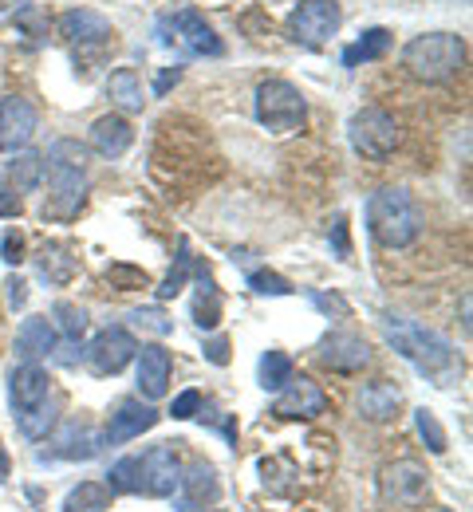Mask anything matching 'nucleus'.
<instances>
[{"label":"nucleus","mask_w":473,"mask_h":512,"mask_svg":"<svg viewBox=\"0 0 473 512\" xmlns=\"http://www.w3.org/2000/svg\"><path fill=\"white\" fill-rule=\"evenodd\" d=\"M383 331H387V343L403 359H410L422 375L438 379V386H446V379L458 371V351L446 335H438V331L414 320H399V316H383Z\"/></svg>","instance_id":"obj_1"},{"label":"nucleus","mask_w":473,"mask_h":512,"mask_svg":"<svg viewBox=\"0 0 473 512\" xmlns=\"http://www.w3.org/2000/svg\"><path fill=\"white\" fill-rule=\"evenodd\" d=\"M426 217L418 209V201L399 186H387V190L371 193L367 201V229L371 237L383 245V249H406L418 241Z\"/></svg>","instance_id":"obj_2"},{"label":"nucleus","mask_w":473,"mask_h":512,"mask_svg":"<svg viewBox=\"0 0 473 512\" xmlns=\"http://www.w3.org/2000/svg\"><path fill=\"white\" fill-rule=\"evenodd\" d=\"M466 64V44L454 32H426L403 48V67L426 83H446Z\"/></svg>","instance_id":"obj_3"},{"label":"nucleus","mask_w":473,"mask_h":512,"mask_svg":"<svg viewBox=\"0 0 473 512\" xmlns=\"http://www.w3.org/2000/svg\"><path fill=\"white\" fill-rule=\"evenodd\" d=\"M347 138H351L355 154H363V158H371V162H383V158H391V154L399 150L403 127H399V119L387 115L383 107H363L359 115H351Z\"/></svg>","instance_id":"obj_4"},{"label":"nucleus","mask_w":473,"mask_h":512,"mask_svg":"<svg viewBox=\"0 0 473 512\" xmlns=\"http://www.w3.org/2000/svg\"><path fill=\"white\" fill-rule=\"evenodd\" d=\"M308 103L288 79H269L257 87V123L269 127L272 134H292L304 127Z\"/></svg>","instance_id":"obj_5"},{"label":"nucleus","mask_w":473,"mask_h":512,"mask_svg":"<svg viewBox=\"0 0 473 512\" xmlns=\"http://www.w3.org/2000/svg\"><path fill=\"white\" fill-rule=\"evenodd\" d=\"M182 481V461L174 442L150 446L146 453H135V493L142 497H174Z\"/></svg>","instance_id":"obj_6"},{"label":"nucleus","mask_w":473,"mask_h":512,"mask_svg":"<svg viewBox=\"0 0 473 512\" xmlns=\"http://www.w3.org/2000/svg\"><path fill=\"white\" fill-rule=\"evenodd\" d=\"M379 497L391 509H418L430 497V473L418 461H395L379 473Z\"/></svg>","instance_id":"obj_7"},{"label":"nucleus","mask_w":473,"mask_h":512,"mask_svg":"<svg viewBox=\"0 0 473 512\" xmlns=\"http://www.w3.org/2000/svg\"><path fill=\"white\" fill-rule=\"evenodd\" d=\"M135 351L138 343L127 327H107V331H99L91 339V347L83 351V359H87V371L91 375L111 379V375H119V371H127L135 363Z\"/></svg>","instance_id":"obj_8"},{"label":"nucleus","mask_w":473,"mask_h":512,"mask_svg":"<svg viewBox=\"0 0 473 512\" xmlns=\"http://www.w3.org/2000/svg\"><path fill=\"white\" fill-rule=\"evenodd\" d=\"M339 20H343V12H339L336 0H304L288 16V36L296 44H304V48H320V44H328L336 36Z\"/></svg>","instance_id":"obj_9"},{"label":"nucleus","mask_w":473,"mask_h":512,"mask_svg":"<svg viewBox=\"0 0 473 512\" xmlns=\"http://www.w3.org/2000/svg\"><path fill=\"white\" fill-rule=\"evenodd\" d=\"M99 449H103V434L91 422L71 418L60 430L48 434L44 457H52V461H91V457H99Z\"/></svg>","instance_id":"obj_10"},{"label":"nucleus","mask_w":473,"mask_h":512,"mask_svg":"<svg viewBox=\"0 0 473 512\" xmlns=\"http://www.w3.org/2000/svg\"><path fill=\"white\" fill-rule=\"evenodd\" d=\"M40 127L36 107L24 95H4L0 99V154H20Z\"/></svg>","instance_id":"obj_11"},{"label":"nucleus","mask_w":473,"mask_h":512,"mask_svg":"<svg viewBox=\"0 0 473 512\" xmlns=\"http://www.w3.org/2000/svg\"><path fill=\"white\" fill-rule=\"evenodd\" d=\"M316 355H320V363L328 371H339V375H355V371H363L371 363V347L355 331H332V335H324L320 347H316Z\"/></svg>","instance_id":"obj_12"},{"label":"nucleus","mask_w":473,"mask_h":512,"mask_svg":"<svg viewBox=\"0 0 473 512\" xmlns=\"http://www.w3.org/2000/svg\"><path fill=\"white\" fill-rule=\"evenodd\" d=\"M162 28H174V36H166V44H182L190 56H221L225 48H221V40H217V32L209 28L202 20V12H194V8H182V12H174V16H166L162 20Z\"/></svg>","instance_id":"obj_13"},{"label":"nucleus","mask_w":473,"mask_h":512,"mask_svg":"<svg viewBox=\"0 0 473 512\" xmlns=\"http://www.w3.org/2000/svg\"><path fill=\"white\" fill-rule=\"evenodd\" d=\"M154 426H158V410H154L150 402H142V398H123V402L115 406L111 422H107L103 446H127V442L142 438L146 430H154Z\"/></svg>","instance_id":"obj_14"},{"label":"nucleus","mask_w":473,"mask_h":512,"mask_svg":"<svg viewBox=\"0 0 473 512\" xmlns=\"http://www.w3.org/2000/svg\"><path fill=\"white\" fill-rule=\"evenodd\" d=\"M328 410V394L320 390V383H312L308 375H292L288 383L280 386V398L272 402L276 418H320Z\"/></svg>","instance_id":"obj_15"},{"label":"nucleus","mask_w":473,"mask_h":512,"mask_svg":"<svg viewBox=\"0 0 473 512\" xmlns=\"http://www.w3.org/2000/svg\"><path fill=\"white\" fill-rule=\"evenodd\" d=\"M83 197H87L83 170L48 166V205H44V217H75L83 209Z\"/></svg>","instance_id":"obj_16"},{"label":"nucleus","mask_w":473,"mask_h":512,"mask_svg":"<svg viewBox=\"0 0 473 512\" xmlns=\"http://www.w3.org/2000/svg\"><path fill=\"white\" fill-rule=\"evenodd\" d=\"M135 379H138V394L146 398V402H158L166 390H170V375H174V359H170V351L166 347H158V343H150V347H142L135 351Z\"/></svg>","instance_id":"obj_17"},{"label":"nucleus","mask_w":473,"mask_h":512,"mask_svg":"<svg viewBox=\"0 0 473 512\" xmlns=\"http://www.w3.org/2000/svg\"><path fill=\"white\" fill-rule=\"evenodd\" d=\"M48 394H52V379H48V371H44L40 363H20V367H12V375H8V402H12L16 414L40 406Z\"/></svg>","instance_id":"obj_18"},{"label":"nucleus","mask_w":473,"mask_h":512,"mask_svg":"<svg viewBox=\"0 0 473 512\" xmlns=\"http://www.w3.org/2000/svg\"><path fill=\"white\" fill-rule=\"evenodd\" d=\"M56 343H60V331L52 327L48 316H32V320L20 323V331H16V355L24 363H40V359L56 355Z\"/></svg>","instance_id":"obj_19"},{"label":"nucleus","mask_w":473,"mask_h":512,"mask_svg":"<svg viewBox=\"0 0 473 512\" xmlns=\"http://www.w3.org/2000/svg\"><path fill=\"white\" fill-rule=\"evenodd\" d=\"M60 36L71 44H107L115 36V28L107 16H99L91 8H71L60 16Z\"/></svg>","instance_id":"obj_20"},{"label":"nucleus","mask_w":473,"mask_h":512,"mask_svg":"<svg viewBox=\"0 0 473 512\" xmlns=\"http://www.w3.org/2000/svg\"><path fill=\"white\" fill-rule=\"evenodd\" d=\"M399 406H403V390L387 379H375L359 390V414L367 422H391L399 414Z\"/></svg>","instance_id":"obj_21"},{"label":"nucleus","mask_w":473,"mask_h":512,"mask_svg":"<svg viewBox=\"0 0 473 512\" xmlns=\"http://www.w3.org/2000/svg\"><path fill=\"white\" fill-rule=\"evenodd\" d=\"M131 142H135V130H131V123H127L123 115H103V119H95V127H91V146H95V154H103V158H123V154L131 150Z\"/></svg>","instance_id":"obj_22"},{"label":"nucleus","mask_w":473,"mask_h":512,"mask_svg":"<svg viewBox=\"0 0 473 512\" xmlns=\"http://www.w3.org/2000/svg\"><path fill=\"white\" fill-rule=\"evenodd\" d=\"M178 489H186V505L190 509H202V505H213L217 497H221V481H217V473H213V465H190L186 469V477L178 481Z\"/></svg>","instance_id":"obj_23"},{"label":"nucleus","mask_w":473,"mask_h":512,"mask_svg":"<svg viewBox=\"0 0 473 512\" xmlns=\"http://www.w3.org/2000/svg\"><path fill=\"white\" fill-rule=\"evenodd\" d=\"M4 182H8V186H12L16 193H32L36 186H40V182H44V158H40V154H32V150H20V154H12Z\"/></svg>","instance_id":"obj_24"},{"label":"nucleus","mask_w":473,"mask_h":512,"mask_svg":"<svg viewBox=\"0 0 473 512\" xmlns=\"http://www.w3.org/2000/svg\"><path fill=\"white\" fill-rule=\"evenodd\" d=\"M107 95L115 107H123L127 115H135L146 107V95H142V79H138L131 67H119L111 79H107Z\"/></svg>","instance_id":"obj_25"},{"label":"nucleus","mask_w":473,"mask_h":512,"mask_svg":"<svg viewBox=\"0 0 473 512\" xmlns=\"http://www.w3.org/2000/svg\"><path fill=\"white\" fill-rule=\"evenodd\" d=\"M36 276L48 280V284H68L75 276V256L64 245H44L36 253Z\"/></svg>","instance_id":"obj_26"},{"label":"nucleus","mask_w":473,"mask_h":512,"mask_svg":"<svg viewBox=\"0 0 473 512\" xmlns=\"http://www.w3.org/2000/svg\"><path fill=\"white\" fill-rule=\"evenodd\" d=\"M194 323L202 327V331H213L217 323H221V296H217V288H213V276L198 268V296H194Z\"/></svg>","instance_id":"obj_27"},{"label":"nucleus","mask_w":473,"mask_h":512,"mask_svg":"<svg viewBox=\"0 0 473 512\" xmlns=\"http://www.w3.org/2000/svg\"><path fill=\"white\" fill-rule=\"evenodd\" d=\"M16 426H20V434H24V438H32V442L48 438V434L56 430V394H48L40 406H32V410L16 414Z\"/></svg>","instance_id":"obj_28"},{"label":"nucleus","mask_w":473,"mask_h":512,"mask_svg":"<svg viewBox=\"0 0 473 512\" xmlns=\"http://www.w3.org/2000/svg\"><path fill=\"white\" fill-rule=\"evenodd\" d=\"M391 48V32L387 28H371L363 32V40H355L347 52H343V67H359V64H371V60H383Z\"/></svg>","instance_id":"obj_29"},{"label":"nucleus","mask_w":473,"mask_h":512,"mask_svg":"<svg viewBox=\"0 0 473 512\" xmlns=\"http://www.w3.org/2000/svg\"><path fill=\"white\" fill-rule=\"evenodd\" d=\"M111 489L99 485V481H83L75 485L68 497H64V512H107L111 509Z\"/></svg>","instance_id":"obj_30"},{"label":"nucleus","mask_w":473,"mask_h":512,"mask_svg":"<svg viewBox=\"0 0 473 512\" xmlns=\"http://www.w3.org/2000/svg\"><path fill=\"white\" fill-rule=\"evenodd\" d=\"M48 166H64V170H87V146L79 138H60L48 146Z\"/></svg>","instance_id":"obj_31"},{"label":"nucleus","mask_w":473,"mask_h":512,"mask_svg":"<svg viewBox=\"0 0 473 512\" xmlns=\"http://www.w3.org/2000/svg\"><path fill=\"white\" fill-rule=\"evenodd\" d=\"M292 379V359L284 351H265L261 355V386L265 390H280Z\"/></svg>","instance_id":"obj_32"},{"label":"nucleus","mask_w":473,"mask_h":512,"mask_svg":"<svg viewBox=\"0 0 473 512\" xmlns=\"http://www.w3.org/2000/svg\"><path fill=\"white\" fill-rule=\"evenodd\" d=\"M52 316H56V331H64V339H79L83 331H87V312L79 308V304H71V300H56V308H52Z\"/></svg>","instance_id":"obj_33"},{"label":"nucleus","mask_w":473,"mask_h":512,"mask_svg":"<svg viewBox=\"0 0 473 512\" xmlns=\"http://www.w3.org/2000/svg\"><path fill=\"white\" fill-rule=\"evenodd\" d=\"M414 430H418V438L426 442L430 453H446V430H442V422L434 418V410H414Z\"/></svg>","instance_id":"obj_34"},{"label":"nucleus","mask_w":473,"mask_h":512,"mask_svg":"<svg viewBox=\"0 0 473 512\" xmlns=\"http://www.w3.org/2000/svg\"><path fill=\"white\" fill-rule=\"evenodd\" d=\"M190 264H194V260H190V245L182 241V245H178V260H174V268H170V276H166V280H162V288H158V300H174V296L186 288Z\"/></svg>","instance_id":"obj_35"},{"label":"nucleus","mask_w":473,"mask_h":512,"mask_svg":"<svg viewBox=\"0 0 473 512\" xmlns=\"http://www.w3.org/2000/svg\"><path fill=\"white\" fill-rule=\"evenodd\" d=\"M127 320L135 323L138 331H150V335H158V339H166V335L174 331V320H170L162 308H135Z\"/></svg>","instance_id":"obj_36"},{"label":"nucleus","mask_w":473,"mask_h":512,"mask_svg":"<svg viewBox=\"0 0 473 512\" xmlns=\"http://www.w3.org/2000/svg\"><path fill=\"white\" fill-rule=\"evenodd\" d=\"M249 288L261 292V296H288V292H292V284H288L280 272H269V268L249 272Z\"/></svg>","instance_id":"obj_37"},{"label":"nucleus","mask_w":473,"mask_h":512,"mask_svg":"<svg viewBox=\"0 0 473 512\" xmlns=\"http://www.w3.org/2000/svg\"><path fill=\"white\" fill-rule=\"evenodd\" d=\"M107 280H111V284H119V292H135V288H146V284H150V276H146V272L127 268V264H115V268L107 272Z\"/></svg>","instance_id":"obj_38"},{"label":"nucleus","mask_w":473,"mask_h":512,"mask_svg":"<svg viewBox=\"0 0 473 512\" xmlns=\"http://www.w3.org/2000/svg\"><path fill=\"white\" fill-rule=\"evenodd\" d=\"M198 410H202V390H182V394L170 402V418H178V422L198 418Z\"/></svg>","instance_id":"obj_39"},{"label":"nucleus","mask_w":473,"mask_h":512,"mask_svg":"<svg viewBox=\"0 0 473 512\" xmlns=\"http://www.w3.org/2000/svg\"><path fill=\"white\" fill-rule=\"evenodd\" d=\"M0 256H4V264H20L24 260V233L8 229L4 241H0Z\"/></svg>","instance_id":"obj_40"},{"label":"nucleus","mask_w":473,"mask_h":512,"mask_svg":"<svg viewBox=\"0 0 473 512\" xmlns=\"http://www.w3.org/2000/svg\"><path fill=\"white\" fill-rule=\"evenodd\" d=\"M205 359H209L213 367H225V363H229V339H225V335L209 339V343H205Z\"/></svg>","instance_id":"obj_41"},{"label":"nucleus","mask_w":473,"mask_h":512,"mask_svg":"<svg viewBox=\"0 0 473 512\" xmlns=\"http://www.w3.org/2000/svg\"><path fill=\"white\" fill-rule=\"evenodd\" d=\"M20 193L12 190L8 182H0V217H20Z\"/></svg>","instance_id":"obj_42"},{"label":"nucleus","mask_w":473,"mask_h":512,"mask_svg":"<svg viewBox=\"0 0 473 512\" xmlns=\"http://www.w3.org/2000/svg\"><path fill=\"white\" fill-rule=\"evenodd\" d=\"M312 304H316L320 312H328V316H332V312H336V316H347V312H351L339 296H328V292H316V296H312Z\"/></svg>","instance_id":"obj_43"},{"label":"nucleus","mask_w":473,"mask_h":512,"mask_svg":"<svg viewBox=\"0 0 473 512\" xmlns=\"http://www.w3.org/2000/svg\"><path fill=\"white\" fill-rule=\"evenodd\" d=\"M4 288H8V304H12V308H24V304H28V284H24L20 276H8Z\"/></svg>","instance_id":"obj_44"},{"label":"nucleus","mask_w":473,"mask_h":512,"mask_svg":"<svg viewBox=\"0 0 473 512\" xmlns=\"http://www.w3.org/2000/svg\"><path fill=\"white\" fill-rule=\"evenodd\" d=\"M178 79H182V67H162V71H158V79H154V95H166Z\"/></svg>","instance_id":"obj_45"},{"label":"nucleus","mask_w":473,"mask_h":512,"mask_svg":"<svg viewBox=\"0 0 473 512\" xmlns=\"http://www.w3.org/2000/svg\"><path fill=\"white\" fill-rule=\"evenodd\" d=\"M332 237H336L339 260H347V253H351V245H347V217H336V229H332Z\"/></svg>","instance_id":"obj_46"},{"label":"nucleus","mask_w":473,"mask_h":512,"mask_svg":"<svg viewBox=\"0 0 473 512\" xmlns=\"http://www.w3.org/2000/svg\"><path fill=\"white\" fill-rule=\"evenodd\" d=\"M202 422L217 426V430L225 434V442H229V446H237V422H233V418H221V422H217V418H205V414H202Z\"/></svg>","instance_id":"obj_47"},{"label":"nucleus","mask_w":473,"mask_h":512,"mask_svg":"<svg viewBox=\"0 0 473 512\" xmlns=\"http://www.w3.org/2000/svg\"><path fill=\"white\" fill-rule=\"evenodd\" d=\"M0 481H8V453L0 446Z\"/></svg>","instance_id":"obj_48"},{"label":"nucleus","mask_w":473,"mask_h":512,"mask_svg":"<svg viewBox=\"0 0 473 512\" xmlns=\"http://www.w3.org/2000/svg\"><path fill=\"white\" fill-rule=\"evenodd\" d=\"M450 4H466V0H450Z\"/></svg>","instance_id":"obj_49"},{"label":"nucleus","mask_w":473,"mask_h":512,"mask_svg":"<svg viewBox=\"0 0 473 512\" xmlns=\"http://www.w3.org/2000/svg\"><path fill=\"white\" fill-rule=\"evenodd\" d=\"M442 512H450V509H442Z\"/></svg>","instance_id":"obj_50"}]
</instances>
